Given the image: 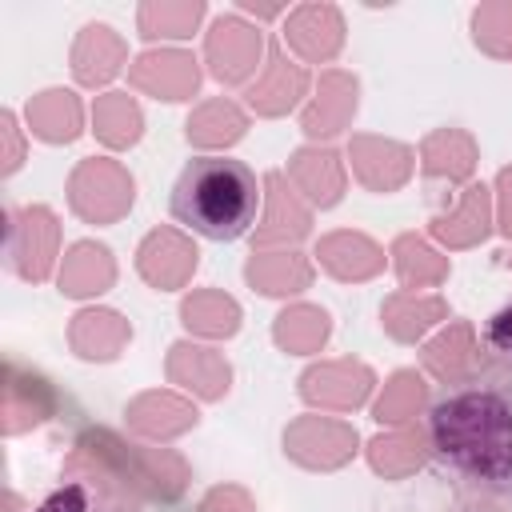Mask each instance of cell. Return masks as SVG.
Listing matches in <instances>:
<instances>
[{"label":"cell","instance_id":"cell-1","mask_svg":"<svg viewBox=\"0 0 512 512\" xmlns=\"http://www.w3.org/2000/svg\"><path fill=\"white\" fill-rule=\"evenodd\" d=\"M432 460L476 492H512V372H480L436 392L428 408Z\"/></svg>","mask_w":512,"mask_h":512},{"label":"cell","instance_id":"cell-2","mask_svg":"<svg viewBox=\"0 0 512 512\" xmlns=\"http://www.w3.org/2000/svg\"><path fill=\"white\" fill-rule=\"evenodd\" d=\"M172 220L204 240H240L260 212V184L244 160L232 156H192L172 180L168 196Z\"/></svg>","mask_w":512,"mask_h":512},{"label":"cell","instance_id":"cell-3","mask_svg":"<svg viewBox=\"0 0 512 512\" xmlns=\"http://www.w3.org/2000/svg\"><path fill=\"white\" fill-rule=\"evenodd\" d=\"M484 352H488V364L512 372V304H504L488 328H484Z\"/></svg>","mask_w":512,"mask_h":512}]
</instances>
